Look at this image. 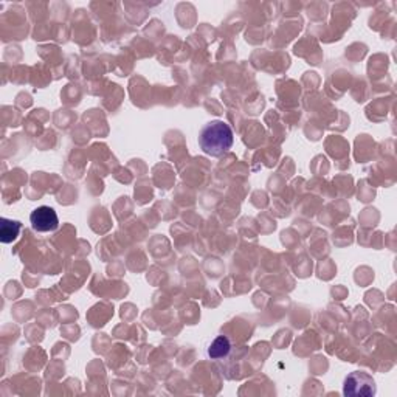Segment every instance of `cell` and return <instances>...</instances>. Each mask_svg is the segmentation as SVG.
I'll return each mask as SVG.
<instances>
[{"instance_id": "cell-1", "label": "cell", "mask_w": 397, "mask_h": 397, "mask_svg": "<svg viewBox=\"0 0 397 397\" xmlns=\"http://www.w3.org/2000/svg\"><path fill=\"white\" fill-rule=\"evenodd\" d=\"M235 143V134L225 121H211L205 124L198 134V146L206 155L220 157L228 152Z\"/></svg>"}, {"instance_id": "cell-5", "label": "cell", "mask_w": 397, "mask_h": 397, "mask_svg": "<svg viewBox=\"0 0 397 397\" xmlns=\"http://www.w3.org/2000/svg\"><path fill=\"white\" fill-rule=\"evenodd\" d=\"M230 351H231V343L228 338L225 335H219L211 342L206 354H208L210 359L219 360V359H225L230 354Z\"/></svg>"}, {"instance_id": "cell-2", "label": "cell", "mask_w": 397, "mask_h": 397, "mask_svg": "<svg viewBox=\"0 0 397 397\" xmlns=\"http://www.w3.org/2000/svg\"><path fill=\"white\" fill-rule=\"evenodd\" d=\"M377 388L376 382L369 374L363 371L351 372L350 376L345 379L343 385V394L351 397H369L376 396Z\"/></svg>"}, {"instance_id": "cell-4", "label": "cell", "mask_w": 397, "mask_h": 397, "mask_svg": "<svg viewBox=\"0 0 397 397\" xmlns=\"http://www.w3.org/2000/svg\"><path fill=\"white\" fill-rule=\"evenodd\" d=\"M22 230V223L19 220L2 219L0 220V241L4 244H11L18 239Z\"/></svg>"}, {"instance_id": "cell-3", "label": "cell", "mask_w": 397, "mask_h": 397, "mask_svg": "<svg viewBox=\"0 0 397 397\" xmlns=\"http://www.w3.org/2000/svg\"><path fill=\"white\" fill-rule=\"evenodd\" d=\"M31 227L39 233H48V231H55L60 227V219H57L56 211L52 206H38V208L30 214Z\"/></svg>"}]
</instances>
